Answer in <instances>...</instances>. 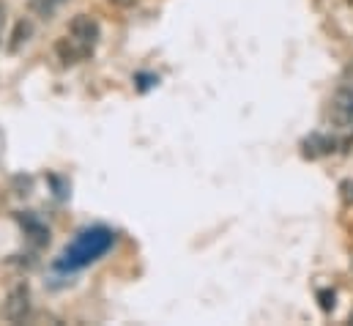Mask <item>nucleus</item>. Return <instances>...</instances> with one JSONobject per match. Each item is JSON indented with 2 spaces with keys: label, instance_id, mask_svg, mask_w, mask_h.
Masks as SVG:
<instances>
[{
  "label": "nucleus",
  "instance_id": "11",
  "mask_svg": "<svg viewBox=\"0 0 353 326\" xmlns=\"http://www.w3.org/2000/svg\"><path fill=\"white\" fill-rule=\"evenodd\" d=\"M112 3H115V6H132L134 0H112Z\"/></svg>",
  "mask_w": 353,
  "mask_h": 326
},
{
  "label": "nucleus",
  "instance_id": "7",
  "mask_svg": "<svg viewBox=\"0 0 353 326\" xmlns=\"http://www.w3.org/2000/svg\"><path fill=\"white\" fill-rule=\"evenodd\" d=\"M334 151V140L332 137H323V135H312L304 140V154L307 157H323V154H332Z\"/></svg>",
  "mask_w": 353,
  "mask_h": 326
},
{
  "label": "nucleus",
  "instance_id": "2",
  "mask_svg": "<svg viewBox=\"0 0 353 326\" xmlns=\"http://www.w3.org/2000/svg\"><path fill=\"white\" fill-rule=\"evenodd\" d=\"M30 316V288L25 282L14 285L3 302V318L11 324H22Z\"/></svg>",
  "mask_w": 353,
  "mask_h": 326
},
{
  "label": "nucleus",
  "instance_id": "1",
  "mask_svg": "<svg viewBox=\"0 0 353 326\" xmlns=\"http://www.w3.org/2000/svg\"><path fill=\"white\" fill-rule=\"evenodd\" d=\"M115 245V233L110 228H88L83 231L72 245L63 249V255L58 258L55 269L61 271H77V269H85L90 263H96L101 255L110 252V247Z\"/></svg>",
  "mask_w": 353,
  "mask_h": 326
},
{
  "label": "nucleus",
  "instance_id": "5",
  "mask_svg": "<svg viewBox=\"0 0 353 326\" xmlns=\"http://www.w3.org/2000/svg\"><path fill=\"white\" fill-rule=\"evenodd\" d=\"M55 52H58V58H61L63 64H77V61L88 58L93 50H88L85 44H80V41H74V39H61L58 47H55Z\"/></svg>",
  "mask_w": 353,
  "mask_h": 326
},
{
  "label": "nucleus",
  "instance_id": "8",
  "mask_svg": "<svg viewBox=\"0 0 353 326\" xmlns=\"http://www.w3.org/2000/svg\"><path fill=\"white\" fill-rule=\"evenodd\" d=\"M33 33V25L28 19H19L17 28H14V41H11V52H17L22 47V41H28V36Z\"/></svg>",
  "mask_w": 353,
  "mask_h": 326
},
{
  "label": "nucleus",
  "instance_id": "3",
  "mask_svg": "<svg viewBox=\"0 0 353 326\" xmlns=\"http://www.w3.org/2000/svg\"><path fill=\"white\" fill-rule=\"evenodd\" d=\"M329 118H332V124L340 126V129L353 126V88H340V90L334 93Z\"/></svg>",
  "mask_w": 353,
  "mask_h": 326
},
{
  "label": "nucleus",
  "instance_id": "10",
  "mask_svg": "<svg viewBox=\"0 0 353 326\" xmlns=\"http://www.w3.org/2000/svg\"><path fill=\"white\" fill-rule=\"evenodd\" d=\"M321 307L329 313V310H334V294L332 291H321Z\"/></svg>",
  "mask_w": 353,
  "mask_h": 326
},
{
  "label": "nucleus",
  "instance_id": "6",
  "mask_svg": "<svg viewBox=\"0 0 353 326\" xmlns=\"http://www.w3.org/2000/svg\"><path fill=\"white\" fill-rule=\"evenodd\" d=\"M19 222H22V228H25V233L30 236V242H33V245L41 247V245H47V242H50V228H47V225H44L39 217L25 214Z\"/></svg>",
  "mask_w": 353,
  "mask_h": 326
},
{
  "label": "nucleus",
  "instance_id": "9",
  "mask_svg": "<svg viewBox=\"0 0 353 326\" xmlns=\"http://www.w3.org/2000/svg\"><path fill=\"white\" fill-rule=\"evenodd\" d=\"M61 3H63V0H33L30 8H33L36 14H41V17H50Z\"/></svg>",
  "mask_w": 353,
  "mask_h": 326
},
{
  "label": "nucleus",
  "instance_id": "4",
  "mask_svg": "<svg viewBox=\"0 0 353 326\" xmlns=\"http://www.w3.org/2000/svg\"><path fill=\"white\" fill-rule=\"evenodd\" d=\"M69 33H72L74 41H80L88 50H93L96 41H99V36H101V28H99V22L93 17H88V14H77L72 19V25H69Z\"/></svg>",
  "mask_w": 353,
  "mask_h": 326
}]
</instances>
